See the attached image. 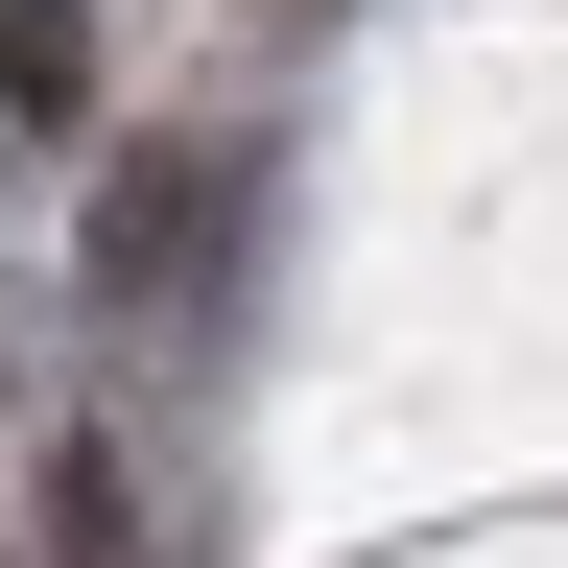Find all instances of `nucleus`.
<instances>
[{"mask_svg":"<svg viewBox=\"0 0 568 568\" xmlns=\"http://www.w3.org/2000/svg\"><path fill=\"white\" fill-rule=\"evenodd\" d=\"M0 119H95V0H0Z\"/></svg>","mask_w":568,"mask_h":568,"instance_id":"obj_1","label":"nucleus"}]
</instances>
